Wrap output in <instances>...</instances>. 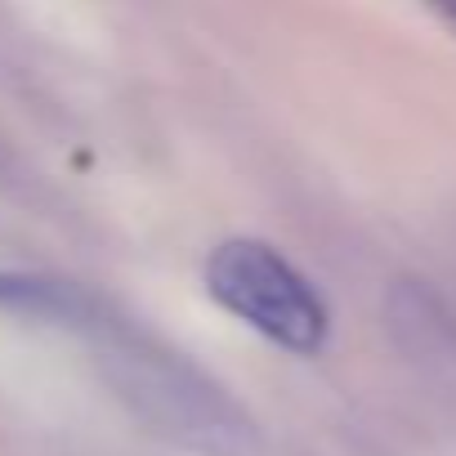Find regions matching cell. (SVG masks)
Returning a JSON list of instances; mask_svg holds the SVG:
<instances>
[{
    "label": "cell",
    "instance_id": "1",
    "mask_svg": "<svg viewBox=\"0 0 456 456\" xmlns=\"http://www.w3.org/2000/svg\"><path fill=\"white\" fill-rule=\"evenodd\" d=\"M86 336L99 354V371L112 385V394L152 434L197 456H256V420L192 358H183L148 331H134L112 314H103Z\"/></svg>",
    "mask_w": 456,
    "mask_h": 456
},
{
    "label": "cell",
    "instance_id": "2",
    "mask_svg": "<svg viewBox=\"0 0 456 456\" xmlns=\"http://www.w3.org/2000/svg\"><path fill=\"white\" fill-rule=\"evenodd\" d=\"M206 296L291 354H318L331 336V314L318 287L260 238H228L210 251Z\"/></svg>",
    "mask_w": 456,
    "mask_h": 456
},
{
    "label": "cell",
    "instance_id": "3",
    "mask_svg": "<svg viewBox=\"0 0 456 456\" xmlns=\"http://www.w3.org/2000/svg\"><path fill=\"white\" fill-rule=\"evenodd\" d=\"M0 314H19V318H37V322L72 327V331H90L108 314V300H99L86 287L63 282V278L0 269Z\"/></svg>",
    "mask_w": 456,
    "mask_h": 456
},
{
    "label": "cell",
    "instance_id": "4",
    "mask_svg": "<svg viewBox=\"0 0 456 456\" xmlns=\"http://www.w3.org/2000/svg\"><path fill=\"white\" fill-rule=\"evenodd\" d=\"M425 5H429L443 23H452V28H456V0H425Z\"/></svg>",
    "mask_w": 456,
    "mask_h": 456
}]
</instances>
